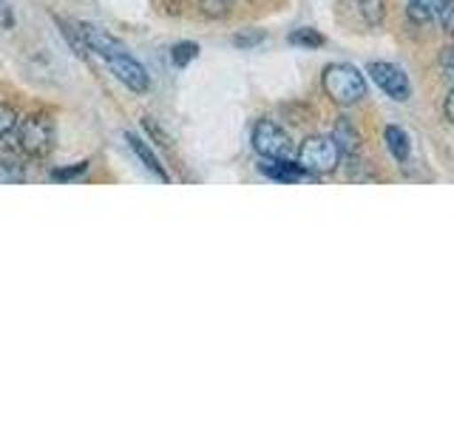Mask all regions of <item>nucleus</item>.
<instances>
[{
	"label": "nucleus",
	"mask_w": 454,
	"mask_h": 426,
	"mask_svg": "<svg viewBox=\"0 0 454 426\" xmlns=\"http://www.w3.org/2000/svg\"><path fill=\"white\" fill-rule=\"evenodd\" d=\"M80 32L85 37V43H89V49L97 51L103 60L111 66L114 75L120 77V83H125L131 91H148V71L142 68L131 54H128V49L122 46V43L117 37L106 35L103 28H97L91 23H80Z\"/></svg>",
	"instance_id": "nucleus-1"
},
{
	"label": "nucleus",
	"mask_w": 454,
	"mask_h": 426,
	"mask_svg": "<svg viewBox=\"0 0 454 426\" xmlns=\"http://www.w3.org/2000/svg\"><path fill=\"white\" fill-rule=\"evenodd\" d=\"M324 91L338 106H355L366 97V80L355 66L349 63H333L324 68Z\"/></svg>",
	"instance_id": "nucleus-2"
},
{
	"label": "nucleus",
	"mask_w": 454,
	"mask_h": 426,
	"mask_svg": "<svg viewBox=\"0 0 454 426\" xmlns=\"http://www.w3.org/2000/svg\"><path fill=\"white\" fill-rule=\"evenodd\" d=\"M18 146L32 160H43L54 148V122L46 114H32L18 125Z\"/></svg>",
	"instance_id": "nucleus-3"
},
{
	"label": "nucleus",
	"mask_w": 454,
	"mask_h": 426,
	"mask_svg": "<svg viewBox=\"0 0 454 426\" xmlns=\"http://www.w3.org/2000/svg\"><path fill=\"white\" fill-rule=\"evenodd\" d=\"M338 162H340V151L333 142V137H307L301 142V148H298V165L312 177L333 174Z\"/></svg>",
	"instance_id": "nucleus-4"
},
{
	"label": "nucleus",
	"mask_w": 454,
	"mask_h": 426,
	"mask_svg": "<svg viewBox=\"0 0 454 426\" xmlns=\"http://www.w3.org/2000/svg\"><path fill=\"white\" fill-rule=\"evenodd\" d=\"M253 148L259 151L262 160H293L295 154L290 134L270 120H262L253 128Z\"/></svg>",
	"instance_id": "nucleus-5"
},
{
	"label": "nucleus",
	"mask_w": 454,
	"mask_h": 426,
	"mask_svg": "<svg viewBox=\"0 0 454 426\" xmlns=\"http://www.w3.org/2000/svg\"><path fill=\"white\" fill-rule=\"evenodd\" d=\"M369 75H372V80L378 83V89L387 91L392 99H397V103L409 99V94H411L409 77L397 66H392V63H378L375 60V63H369Z\"/></svg>",
	"instance_id": "nucleus-6"
},
{
	"label": "nucleus",
	"mask_w": 454,
	"mask_h": 426,
	"mask_svg": "<svg viewBox=\"0 0 454 426\" xmlns=\"http://www.w3.org/2000/svg\"><path fill=\"white\" fill-rule=\"evenodd\" d=\"M262 174H267L270 179H278V182H307L312 179V174L290 160H264L262 162Z\"/></svg>",
	"instance_id": "nucleus-7"
},
{
	"label": "nucleus",
	"mask_w": 454,
	"mask_h": 426,
	"mask_svg": "<svg viewBox=\"0 0 454 426\" xmlns=\"http://www.w3.org/2000/svg\"><path fill=\"white\" fill-rule=\"evenodd\" d=\"M333 142L338 146L340 156H355L361 148V134L355 131L349 120H338L335 122V131H333Z\"/></svg>",
	"instance_id": "nucleus-8"
},
{
	"label": "nucleus",
	"mask_w": 454,
	"mask_h": 426,
	"mask_svg": "<svg viewBox=\"0 0 454 426\" xmlns=\"http://www.w3.org/2000/svg\"><path fill=\"white\" fill-rule=\"evenodd\" d=\"M128 146H131V151L139 156V160H142V165H145L148 170H151V174H156V177H160L162 182H168L170 177H168V170L160 165V160H156V156H153V151L145 146V142H142L137 134H128Z\"/></svg>",
	"instance_id": "nucleus-9"
},
{
	"label": "nucleus",
	"mask_w": 454,
	"mask_h": 426,
	"mask_svg": "<svg viewBox=\"0 0 454 426\" xmlns=\"http://www.w3.org/2000/svg\"><path fill=\"white\" fill-rule=\"evenodd\" d=\"M383 139H387V148H389V154L395 156L397 162H406L409 160V137L401 131V128L389 125L387 131H383Z\"/></svg>",
	"instance_id": "nucleus-10"
},
{
	"label": "nucleus",
	"mask_w": 454,
	"mask_h": 426,
	"mask_svg": "<svg viewBox=\"0 0 454 426\" xmlns=\"http://www.w3.org/2000/svg\"><path fill=\"white\" fill-rule=\"evenodd\" d=\"M443 4H446V0H411V4H409V18L426 23V20L437 18L440 9H443Z\"/></svg>",
	"instance_id": "nucleus-11"
},
{
	"label": "nucleus",
	"mask_w": 454,
	"mask_h": 426,
	"mask_svg": "<svg viewBox=\"0 0 454 426\" xmlns=\"http://www.w3.org/2000/svg\"><path fill=\"white\" fill-rule=\"evenodd\" d=\"M196 57H199V46H196V43H176V46L170 49V60H174V66H179V68L191 66Z\"/></svg>",
	"instance_id": "nucleus-12"
},
{
	"label": "nucleus",
	"mask_w": 454,
	"mask_h": 426,
	"mask_svg": "<svg viewBox=\"0 0 454 426\" xmlns=\"http://www.w3.org/2000/svg\"><path fill=\"white\" fill-rule=\"evenodd\" d=\"M290 43H295V46H307V49H318V46H324V35H318L316 28H295L290 35Z\"/></svg>",
	"instance_id": "nucleus-13"
},
{
	"label": "nucleus",
	"mask_w": 454,
	"mask_h": 426,
	"mask_svg": "<svg viewBox=\"0 0 454 426\" xmlns=\"http://www.w3.org/2000/svg\"><path fill=\"white\" fill-rule=\"evenodd\" d=\"M355 6L364 14V23H372V26L380 23V14H383L380 0H355Z\"/></svg>",
	"instance_id": "nucleus-14"
},
{
	"label": "nucleus",
	"mask_w": 454,
	"mask_h": 426,
	"mask_svg": "<svg viewBox=\"0 0 454 426\" xmlns=\"http://www.w3.org/2000/svg\"><path fill=\"white\" fill-rule=\"evenodd\" d=\"M236 0H199V6L207 14V18H224L227 12L233 9Z\"/></svg>",
	"instance_id": "nucleus-15"
},
{
	"label": "nucleus",
	"mask_w": 454,
	"mask_h": 426,
	"mask_svg": "<svg viewBox=\"0 0 454 426\" xmlns=\"http://www.w3.org/2000/svg\"><path fill=\"white\" fill-rule=\"evenodd\" d=\"M85 170H89V162H77V165H71V168L54 170V174H51V179H54V182H68V179L85 177Z\"/></svg>",
	"instance_id": "nucleus-16"
},
{
	"label": "nucleus",
	"mask_w": 454,
	"mask_h": 426,
	"mask_svg": "<svg viewBox=\"0 0 454 426\" xmlns=\"http://www.w3.org/2000/svg\"><path fill=\"white\" fill-rule=\"evenodd\" d=\"M14 125H18V117H14V111L0 103V137H6L9 131H14Z\"/></svg>",
	"instance_id": "nucleus-17"
},
{
	"label": "nucleus",
	"mask_w": 454,
	"mask_h": 426,
	"mask_svg": "<svg viewBox=\"0 0 454 426\" xmlns=\"http://www.w3.org/2000/svg\"><path fill=\"white\" fill-rule=\"evenodd\" d=\"M440 68H443V77L449 80V85L454 89V46L443 49V57H440Z\"/></svg>",
	"instance_id": "nucleus-18"
},
{
	"label": "nucleus",
	"mask_w": 454,
	"mask_h": 426,
	"mask_svg": "<svg viewBox=\"0 0 454 426\" xmlns=\"http://www.w3.org/2000/svg\"><path fill=\"white\" fill-rule=\"evenodd\" d=\"M9 182H23V170L9 162H0V185H9Z\"/></svg>",
	"instance_id": "nucleus-19"
},
{
	"label": "nucleus",
	"mask_w": 454,
	"mask_h": 426,
	"mask_svg": "<svg viewBox=\"0 0 454 426\" xmlns=\"http://www.w3.org/2000/svg\"><path fill=\"white\" fill-rule=\"evenodd\" d=\"M440 20H443L446 35L454 37V0H446L443 4V9H440Z\"/></svg>",
	"instance_id": "nucleus-20"
},
{
	"label": "nucleus",
	"mask_w": 454,
	"mask_h": 426,
	"mask_svg": "<svg viewBox=\"0 0 454 426\" xmlns=\"http://www.w3.org/2000/svg\"><path fill=\"white\" fill-rule=\"evenodd\" d=\"M262 40H264V35H262V32H255V35H239L233 43H236L239 49H250V46H259Z\"/></svg>",
	"instance_id": "nucleus-21"
},
{
	"label": "nucleus",
	"mask_w": 454,
	"mask_h": 426,
	"mask_svg": "<svg viewBox=\"0 0 454 426\" xmlns=\"http://www.w3.org/2000/svg\"><path fill=\"white\" fill-rule=\"evenodd\" d=\"M14 20H12V12H9V6L6 4H0V28H9Z\"/></svg>",
	"instance_id": "nucleus-22"
},
{
	"label": "nucleus",
	"mask_w": 454,
	"mask_h": 426,
	"mask_svg": "<svg viewBox=\"0 0 454 426\" xmlns=\"http://www.w3.org/2000/svg\"><path fill=\"white\" fill-rule=\"evenodd\" d=\"M446 117H449V122H454V89L446 97Z\"/></svg>",
	"instance_id": "nucleus-23"
}]
</instances>
